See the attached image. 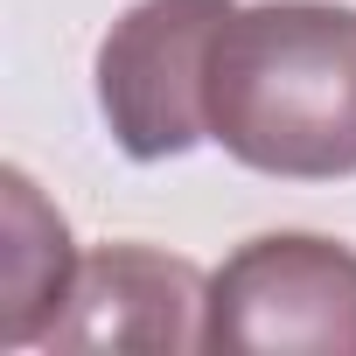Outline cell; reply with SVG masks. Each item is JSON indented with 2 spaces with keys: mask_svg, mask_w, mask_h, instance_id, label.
I'll list each match as a JSON object with an SVG mask.
<instances>
[{
  "mask_svg": "<svg viewBox=\"0 0 356 356\" xmlns=\"http://www.w3.org/2000/svg\"><path fill=\"white\" fill-rule=\"evenodd\" d=\"M210 140L273 182L356 175V8H231L210 49Z\"/></svg>",
  "mask_w": 356,
  "mask_h": 356,
  "instance_id": "cell-1",
  "label": "cell"
},
{
  "mask_svg": "<svg viewBox=\"0 0 356 356\" xmlns=\"http://www.w3.org/2000/svg\"><path fill=\"white\" fill-rule=\"evenodd\" d=\"M238 0H140L98 42V112L126 161H182L210 140V49Z\"/></svg>",
  "mask_w": 356,
  "mask_h": 356,
  "instance_id": "cell-2",
  "label": "cell"
},
{
  "mask_svg": "<svg viewBox=\"0 0 356 356\" xmlns=\"http://www.w3.org/2000/svg\"><path fill=\"white\" fill-rule=\"evenodd\" d=\"M210 349L356 356V252L314 231L245 238L210 273Z\"/></svg>",
  "mask_w": 356,
  "mask_h": 356,
  "instance_id": "cell-3",
  "label": "cell"
},
{
  "mask_svg": "<svg viewBox=\"0 0 356 356\" xmlns=\"http://www.w3.org/2000/svg\"><path fill=\"white\" fill-rule=\"evenodd\" d=\"M49 349H210V280L154 245H105L77 266Z\"/></svg>",
  "mask_w": 356,
  "mask_h": 356,
  "instance_id": "cell-4",
  "label": "cell"
},
{
  "mask_svg": "<svg viewBox=\"0 0 356 356\" xmlns=\"http://www.w3.org/2000/svg\"><path fill=\"white\" fill-rule=\"evenodd\" d=\"M8 189V252H0V342H49L56 314L70 307V286H77V252H70V231L63 217L42 203V189L29 182L22 168L0 175Z\"/></svg>",
  "mask_w": 356,
  "mask_h": 356,
  "instance_id": "cell-5",
  "label": "cell"
}]
</instances>
